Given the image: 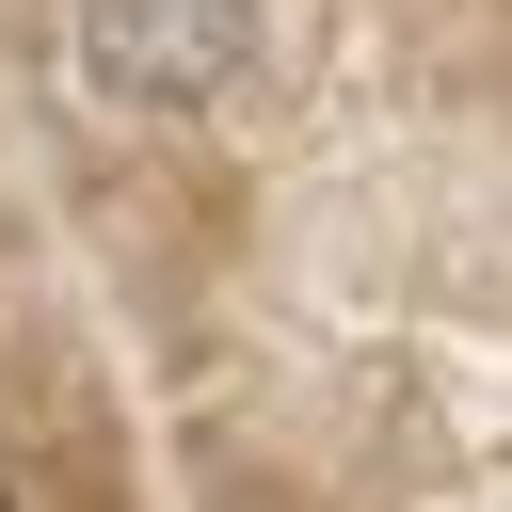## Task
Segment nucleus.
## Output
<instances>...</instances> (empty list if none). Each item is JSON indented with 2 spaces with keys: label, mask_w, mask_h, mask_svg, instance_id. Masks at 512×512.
Listing matches in <instances>:
<instances>
[{
  "label": "nucleus",
  "mask_w": 512,
  "mask_h": 512,
  "mask_svg": "<svg viewBox=\"0 0 512 512\" xmlns=\"http://www.w3.org/2000/svg\"><path fill=\"white\" fill-rule=\"evenodd\" d=\"M64 64L96 112H240L272 32H256V0H80Z\"/></svg>",
  "instance_id": "f257e3e1"
}]
</instances>
